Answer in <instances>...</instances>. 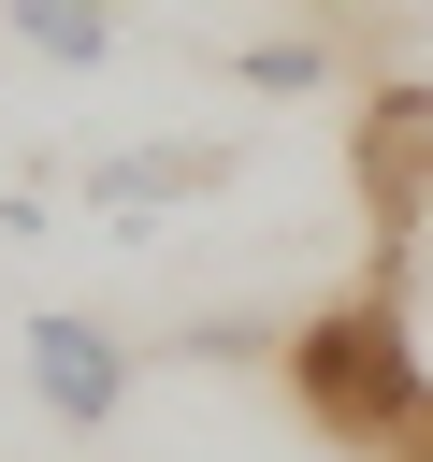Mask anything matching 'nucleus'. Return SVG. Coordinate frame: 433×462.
I'll return each mask as SVG.
<instances>
[{
    "label": "nucleus",
    "instance_id": "3",
    "mask_svg": "<svg viewBox=\"0 0 433 462\" xmlns=\"http://www.w3.org/2000/svg\"><path fill=\"white\" fill-rule=\"evenodd\" d=\"M231 173H245V144H231V130H159V144H101V159H72V202H87V217H115V245H130L144 217L216 202Z\"/></svg>",
    "mask_w": 433,
    "mask_h": 462
},
{
    "label": "nucleus",
    "instance_id": "1",
    "mask_svg": "<svg viewBox=\"0 0 433 462\" xmlns=\"http://www.w3.org/2000/svg\"><path fill=\"white\" fill-rule=\"evenodd\" d=\"M303 433H332L346 462H433V361L404 332V260H375L361 289H332L318 318H289L274 346Z\"/></svg>",
    "mask_w": 433,
    "mask_h": 462
},
{
    "label": "nucleus",
    "instance_id": "4",
    "mask_svg": "<svg viewBox=\"0 0 433 462\" xmlns=\"http://www.w3.org/2000/svg\"><path fill=\"white\" fill-rule=\"evenodd\" d=\"M14 361H29V404H43L58 433H101V419L130 404V332H115V318H72V303H43V318L14 332Z\"/></svg>",
    "mask_w": 433,
    "mask_h": 462
},
{
    "label": "nucleus",
    "instance_id": "2",
    "mask_svg": "<svg viewBox=\"0 0 433 462\" xmlns=\"http://www.w3.org/2000/svg\"><path fill=\"white\" fill-rule=\"evenodd\" d=\"M346 173H361L375 260H404V245H419V217H433V72L361 87V116H346Z\"/></svg>",
    "mask_w": 433,
    "mask_h": 462
},
{
    "label": "nucleus",
    "instance_id": "6",
    "mask_svg": "<svg viewBox=\"0 0 433 462\" xmlns=\"http://www.w3.org/2000/svg\"><path fill=\"white\" fill-rule=\"evenodd\" d=\"M0 29L43 58V72H101L130 29H115V0H0Z\"/></svg>",
    "mask_w": 433,
    "mask_h": 462
},
{
    "label": "nucleus",
    "instance_id": "5",
    "mask_svg": "<svg viewBox=\"0 0 433 462\" xmlns=\"http://www.w3.org/2000/svg\"><path fill=\"white\" fill-rule=\"evenodd\" d=\"M202 72L245 101H318L346 58H332V29H231V43H202Z\"/></svg>",
    "mask_w": 433,
    "mask_h": 462
}]
</instances>
